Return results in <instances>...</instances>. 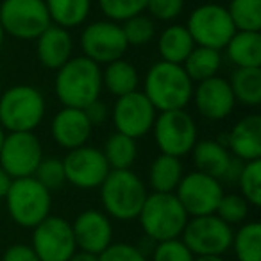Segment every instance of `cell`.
<instances>
[{"label":"cell","instance_id":"48","mask_svg":"<svg viewBox=\"0 0 261 261\" xmlns=\"http://www.w3.org/2000/svg\"><path fill=\"white\" fill-rule=\"evenodd\" d=\"M0 95H2V90H0Z\"/></svg>","mask_w":261,"mask_h":261},{"label":"cell","instance_id":"40","mask_svg":"<svg viewBox=\"0 0 261 261\" xmlns=\"http://www.w3.org/2000/svg\"><path fill=\"white\" fill-rule=\"evenodd\" d=\"M185 11V0H147V9L152 20L174 22Z\"/></svg>","mask_w":261,"mask_h":261},{"label":"cell","instance_id":"5","mask_svg":"<svg viewBox=\"0 0 261 261\" xmlns=\"http://www.w3.org/2000/svg\"><path fill=\"white\" fill-rule=\"evenodd\" d=\"M188 213L181 206L175 193H149L136 220L140 222L145 238L152 242L181 238L188 222Z\"/></svg>","mask_w":261,"mask_h":261},{"label":"cell","instance_id":"29","mask_svg":"<svg viewBox=\"0 0 261 261\" xmlns=\"http://www.w3.org/2000/svg\"><path fill=\"white\" fill-rule=\"evenodd\" d=\"M181 66L188 73L193 84L202 83V81L218 75V70L222 66V52L195 45V48L190 52V56L185 59Z\"/></svg>","mask_w":261,"mask_h":261},{"label":"cell","instance_id":"20","mask_svg":"<svg viewBox=\"0 0 261 261\" xmlns=\"http://www.w3.org/2000/svg\"><path fill=\"white\" fill-rule=\"evenodd\" d=\"M225 147L243 163L261 160V116L250 113L240 118L227 135Z\"/></svg>","mask_w":261,"mask_h":261},{"label":"cell","instance_id":"37","mask_svg":"<svg viewBox=\"0 0 261 261\" xmlns=\"http://www.w3.org/2000/svg\"><path fill=\"white\" fill-rule=\"evenodd\" d=\"M40 185H43L48 192H56V190L63 188L66 185V175L65 168H63V161L58 158H43L41 163L38 165L36 172L33 175Z\"/></svg>","mask_w":261,"mask_h":261},{"label":"cell","instance_id":"17","mask_svg":"<svg viewBox=\"0 0 261 261\" xmlns=\"http://www.w3.org/2000/svg\"><path fill=\"white\" fill-rule=\"evenodd\" d=\"M192 102L197 113L211 122L225 120L236 106L229 81L220 75L193 84Z\"/></svg>","mask_w":261,"mask_h":261},{"label":"cell","instance_id":"33","mask_svg":"<svg viewBox=\"0 0 261 261\" xmlns=\"http://www.w3.org/2000/svg\"><path fill=\"white\" fill-rule=\"evenodd\" d=\"M122 25L123 36L129 47H143V45H149L150 41L156 40L158 29L156 22L150 18L149 15L142 13L138 16H133V18L125 20Z\"/></svg>","mask_w":261,"mask_h":261},{"label":"cell","instance_id":"7","mask_svg":"<svg viewBox=\"0 0 261 261\" xmlns=\"http://www.w3.org/2000/svg\"><path fill=\"white\" fill-rule=\"evenodd\" d=\"M154 143L160 154L174 158H186L192 154L195 143L199 142V130L193 116L186 109L158 113L152 125Z\"/></svg>","mask_w":261,"mask_h":261},{"label":"cell","instance_id":"31","mask_svg":"<svg viewBox=\"0 0 261 261\" xmlns=\"http://www.w3.org/2000/svg\"><path fill=\"white\" fill-rule=\"evenodd\" d=\"M231 249L236 261H261V224L243 222L232 234Z\"/></svg>","mask_w":261,"mask_h":261},{"label":"cell","instance_id":"10","mask_svg":"<svg viewBox=\"0 0 261 261\" xmlns=\"http://www.w3.org/2000/svg\"><path fill=\"white\" fill-rule=\"evenodd\" d=\"M232 234L231 225L217 215H204L188 218L181 240L193 256H224L231 249Z\"/></svg>","mask_w":261,"mask_h":261},{"label":"cell","instance_id":"28","mask_svg":"<svg viewBox=\"0 0 261 261\" xmlns=\"http://www.w3.org/2000/svg\"><path fill=\"white\" fill-rule=\"evenodd\" d=\"M227 81L236 104L247 108L261 104V68H234Z\"/></svg>","mask_w":261,"mask_h":261},{"label":"cell","instance_id":"45","mask_svg":"<svg viewBox=\"0 0 261 261\" xmlns=\"http://www.w3.org/2000/svg\"><path fill=\"white\" fill-rule=\"evenodd\" d=\"M193 261H225L224 256H195Z\"/></svg>","mask_w":261,"mask_h":261},{"label":"cell","instance_id":"14","mask_svg":"<svg viewBox=\"0 0 261 261\" xmlns=\"http://www.w3.org/2000/svg\"><path fill=\"white\" fill-rule=\"evenodd\" d=\"M31 247L40 261H68L77 252L72 224L63 217L48 215L33 229Z\"/></svg>","mask_w":261,"mask_h":261},{"label":"cell","instance_id":"2","mask_svg":"<svg viewBox=\"0 0 261 261\" xmlns=\"http://www.w3.org/2000/svg\"><path fill=\"white\" fill-rule=\"evenodd\" d=\"M142 91L158 113L175 111L192 102L193 83L181 65L160 59L147 70Z\"/></svg>","mask_w":261,"mask_h":261},{"label":"cell","instance_id":"46","mask_svg":"<svg viewBox=\"0 0 261 261\" xmlns=\"http://www.w3.org/2000/svg\"><path fill=\"white\" fill-rule=\"evenodd\" d=\"M4 138H6V130L2 129V125H0V149H2V143H4Z\"/></svg>","mask_w":261,"mask_h":261},{"label":"cell","instance_id":"6","mask_svg":"<svg viewBox=\"0 0 261 261\" xmlns=\"http://www.w3.org/2000/svg\"><path fill=\"white\" fill-rule=\"evenodd\" d=\"M4 200L11 220L23 229H34L52 215V193L34 177L13 179Z\"/></svg>","mask_w":261,"mask_h":261},{"label":"cell","instance_id":"9","mask_svg":"<svg viewBox=\"0 0 261 261\" xmlns=\"http://www.w3.org/2000/svg\"><path fill=\"white\" fill-rule=\"evenodd\" d=\"M186 29L197 47L215 48L220 52L236 33L225 6L213 2L197 6L190 13Z\"/></svg>","mask_w":261,"mask_h":261},{"label":"cell","instance_id":"22","mask_svg":"<svg viewBox=\"0 0 261 261\" xmlns=\"http://www.w3.org/2000/svg\"><path fill=\"white\" fill-rule=\"evenodd\" d=\"M192 158L197 172L211 175L218 181L224 177L232 161L231 152L220 140H199L192 150Z\"/></svg>","mask_w":261,"mask_h":261},{"label":"cell","instance_id":"15","mask_svg":"<svg viewBox=\"0 0 261 261\" xmlns=\"http://www.w3.org/2000/svg\"><path fill=\"white\" fill-rule=\"evenodd\" d=\"M175 197L179 199L181 206L188 213V217H204V215H215L224 195V185L218 179L206 175L202 172H190L185 174L175 190Z\"/></svg>","mask_w":261,"mask_h":261},{"label":"cell","instance_id":"18","mask_svg":"<svg viewBox=\"0 0 261 261\" xmlns=\"http://www.w3.org/2000/svg\"><path fill=\"white\" fill-rule=\"evenodd\" d=\"M70 224H72L77 250L98 256L113 243V224L104 211L84 210Z\"/></svg>","mask_w":261,"mask_h":261},{"label":"cell","instance_id":"32","mask_svg":"<svg viewBox=\"0 0 261 261\" xmlns=\"http://www.w3.org/2000/svg\"><path fill=\"white\" fill-rule=\"evenodd\" d=\"M225 9L236 31L261 33V0H231Z\"/></svg>","mask_w":261,"mask_h":261},{"label":"cell","instance_id":"27","mask_svg":"<svg viewBox=\"0 0 261 261\" xmlns=\"http://www.w3.org/2000/svg\"><path fill=\"white\" fill-rule=\"evenodd\" d=\"M52 25L63 29L81 27L91 13V0H45Z\"/></svg>","mask_w":261,"mask_h":261},{"label":"cell","instance_id":"24","mask_svg":"<svg viewBox=\"0 0 261 261\" xmlns=\"http://www.w3.org/2000/svg\"><path fill=\"white\" fill-rule=\"evenodd\" d=\"M140 86V73L133 63L127 59H116L102 68V88L108 90L113 97H123L133 91H136Z\"/></svg>","mask_w":261,"mask_h":261},{"label":"cell","instance_id":"36","mask_svg":"<svg viewBox=\"0 0 261 261\" xmlns=\"http://www.w3.org/2000/svg\"><path fill=\"white\" fill-rule=\"evenodd\" d=\"M249 210V202L240 193H224L215 215L232 227V225H242L243 222H247Z\"/></svg>","mask_w":261,"mask_h":261},{"label":"cell","instance_id":"25","mask_svg":"<svg viewBox=\"0 0 261 261\" xmlns=\"http://www.w3.org/2000/svg\"><path fill=\"white\" fill-rule=\"evenodd\" d=\"M193 48H195V43L186 25H181V23H172L158 36V50H160L161 61L182 65Z\"/></svg>","mask_w":261,"mask_h":261},{"label":"cell","instance_id":"23","mask_svg":"<svg viewBox=\"0 0 261 261\" xmlns=\"http://www.w3.org/2000/svg\"><path fill=\"white\" fill-rule=\"evenodd\" d=\"M224 50L236 68H261V33L236 31Z\"/></svg>","mask_w":261,"mask_h":261},{"label":"cell","instance_id":"3","mask_svg":"<svg viewBox=\"0 0 261 261\" xmlns=\"http://www.w3.org/2000/svg\"><path fill=\"white\" fill-rule=\"evenodd\" d=\"M98 192L104 213L120 222L136 220L149 195L143 179L133 170H111Z\"/></svg>","mask_w":261,"mask_h":261},{"label":"cell","instance_id":"26","mask_svg":"<svg viewBox=\"0 0 261 261\" xmlns=\"http://www.w3.org/2000/svg\"><path fill=\"white\" fill-rule=\"evenodd\" d=\"M185 175L182 161L179 158L160 154L149 168V186L156 193H174Z\"/></svg>","mask_w":261,"mask_h":261},{"label":"cell","instance_id":"38","mask_svg":"<svg viewBox=\"0 0 261 261\" xmlns=\"http://www.w3.org/2000/svg\"><path fill=\"white\" fill-rule=\"evenodd\" d=\"M195 256L190 252L188 247L181 238L158 242L150 252V261H193Z\"/></svg>","mask_w":261,"mask_h":261},{"label":"cell","instance_id":"35","mask_svg":"<svg viewBox=\"0 0 261 261\" xmlns=\"http://www.w3.org/2000/svg\"><path fill=\"white\" fill-rule=\"evenodd\" d=\"M98 8L106 20L123 23L125 20L145 13L147 0H98Z\"/></svg>","mask_w":261,"mask_h":261},{"label":"cell","instance_id":"12","mask_svg":"<svg viewBox=\"0 0 261 261\" xmlns=\"http://www.w3.org/2000/svg\"><path fill=\"white\" fill-rule=\"evenodd\" d=\"M156 116V108L140 90L118 97L113 104V109L109 111V118H111L116 133L129 136L133 140L149 135L152 130Z\"/></svg>","mask_w":261,"mask_h":261},{"label":"cell","instance_id":"42","mask_svg":"<svg viewBox=\"0 0 261 261\" xmlns=\"http://www.w3.org/2000/svg\"><path fill=\"white\" fill-rule=\"evenodd\" d=\"M83 111L86 113V116H88V120H90L91 127L102 125V123H104L106 120L109 118L108 106H106L104 102L100 100V98H98V100H95V102H91V104L88 106L86 109H83Z\"/></svg>","mask_w":261,"mask_h":261},{"label":"cell","instance_id":"11","mask_svg":"<svg viewBox=\"0 0 261 261\" xmlns=\"http://www.w3.org/2000/svg\"><path fill=\"white\" fill-rule=\"evenodd\" d=\"M83 56L98 66L122 59L129 45L123 36L122 25L111 20H97L88 23L79 38Z\"/></svg>","mask_w":261,"mask_h":261},{"label":"cell","instance_id":"41","mask_svg":"<svg viewBox=\"0 0 261 261\" xmlns=\"http://www.w3.org/2000/svg\"><path fill=\"white\" fill-rule=\"evenodd\" d=\"M0 261H40L31 243H13L2 254Z\"/></svg>","mask_w":261,"mask_h":261},{"label":"cell","instance_id":"21","mask_svg":"<svg viewBox=\"0 0 261 261\" xmlns=\"http://www.w3.org/2000/svg\"><path fill=\"white\" fill-rule=\"evenodd\" d=\"M36 56L41 66L58 72L73 58V38L68 29L50 25L36 38Z\"/></svg>","mask_w":261,"mask_h":261},{"label":"cell","instance_id":"8","mask_svg":"<svg viewBox=\"0 0 261 261\" xmlns=\"http://www.w3.org/2000/svg\"><path fill=\"white\" fill-rule=\"evenodd\" d=\"M0 25L6 34L33 41L52 25L45 0H2Z\"/></svg>","mask_w":261,"mask_h":261},{"label":"cell","instance_id":"16","mask_svg":"<svg viewBox=\"0 0 261 261\" xmlns=\"http://www.w3.org/2000/svg\"><path fill=\"white\" fill-rule=\"evenodd\" d=\"M63 168H65L66 182L79 190H97L111 172L108 161H106L102 149L91 145L77 147L68 150L63 158Z\"/></svg>","mask_w":261,"mask_h":261},{"label":"cell","instance_id":"47","mask_svg":"<svg viewBox=\"0 0 261 261\" xmlns=\"http://www.w3.org/2000/svg\"><path fill=\"white\" fill-rule=\"evenodd\" d=\"M4 38H6V33H4V29H2V25H0V48L4 45Z\"/></svg>","mask_w":261,"mask_h":261},{"label":"cell","instance_id":"1","mask_svg":"<svg viewBox=\"0 0 261 261\" xmlns=\"http://www.w3.org/2000/svg\"><path fill=\"white\" fill-rule=\"evenodd\" d=\"M102 90V68L84 56H73L56 72L54 93L63 108L86 109Z\"/></svg>","mask_w":261,"mask_h":261},{"label":"cell","instance_id":"4","mask_svg":"<svg viewBox=\"0 0 261 261\" xmlns=\"http://www.w3.org/2000/svg\"><path fill=\"white\" fill-rule=\"evenodd\" d=\"M45 113L43 93L31 84H16L0 95V125L6 133H34Z\"/></svg>","mask_w":261,"mask_h":261},{"label":"cell","instance_id":"44","mask_svg":"<svg viewBox=\"0 0 261 261\" xmlns=\"http://www.w3.org/2000/svg\"><path fill=\"white\" fill-rule=\"evenodd\" d=\"M68 261H98L95 254H90V252H83V250H77Z\"/></svg>","mask_w":261,"mask_h":261},{"label":"cell","instance_id":"19","mask_svg":"<svg viewBox=\"0 0 261 261\" xmlns=\"http://www.w3.org/2000/svg\"><path fill=\"white\" fill-rule=\"evenodd\" d=\"M91 127L86 113L75 108H61L50 122V135L56 145L68 150L88 145L91 138Z\"/></svg>","mask_w":261,"mask_h":261},{"label":"cell","instance_id":"39","mask_svg":"<svg viewBox=\"0 0 261 261\" xmlns=\"http://www.w3.org/2000/svg\"><path fill=\"white\" fill-rule=\"evenodd\" d=\"M98 261H149V256L142 252L136 245L127 242H113L97 256Z\"/></svg>","mask_w":261,"mask_h":261},{"label":"cell","instance_id":"43","mask_svg":"<svg viewBox=\"0 0 261 261\" xmlns=\"http://www.w3.org/2000/svg\"><path fill=\"white\" fill-rule=\"evenodd\" d=\"M11 182H13V179L9 177V175L6 174V172L2 170V168H0V200L6 199V195H8Z\"/></svg>","mask_w":261,"mask_h":261},{"label":"cell","instance_id":"30","mask_svg":"<svg viewBox=\"0 0 261 261\" xmlns=\"http://www.w3.org/2000/svg\"><path fill=\"white\" fill-rule=\"evenodd\" d=\"M102 154L111 170H130L138 158V143L136 140L115 130L106 140Z\"/></svg>","mask_w":261,"mask_h":261},{"label":"cell","instance_id":"13","mask_svg":"<svg viewBox=\"0 0 261 261\" xmlns=\"http://www.w3.org/2000/svg\"><path fill=\"white\" fill-rule=\"evenodd\" d=\"M43 158V147L34 133H6L0 168L11 179L33 177Z\"/></svg>","mask_w":261,"mask_h":261},{"label":"cell","instance_id":"34","mask_svg":"<svg viewBox=\"0 0 261 261\" xmlns=\"http://www.w3.org/2000/svg\"><path fill=\"white\" fill-rule=\"evenodd\" d=\"M240 188V195L249 202V206H261V160L243 163L240 177L236 181Z\"/></svg>","mask_w":261,"mask_h":261}]
</instances>
